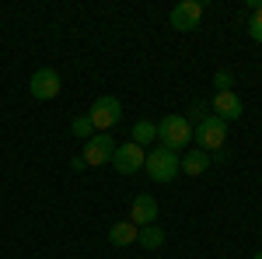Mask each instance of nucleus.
<instances>
[{"mask_svg":"<svg viewBox=\"0 0 262 259\" xmlns=\"http://www.w3.org/2000/svg\"><path fill=\"white\" fill-rule=\"evenodd\" d=\"M158 140H161V147H168V151L179 154L182 147L192 144V123L185 119V116H164V119L158 123Z\"/></svg>","mask_w":262,"mask_h":259,"instance_id":"f257e3e1","label":"nucleus"},{"mask_svg":"<svg viewBox=\"0 0 262 259\" xmlns=\"http://www.w3.org/2000/svg\"><path fill=\"white\" fill-rule=\"evenodd\" d=\"M143 168H147V175L154 182H171L182 172V158L175 151H168V147H154L147 154V161H143Z\"/></svg>","mask_w":262,"mask_h":259,"instance_id":"f03ea898","label":"nucleus"},{"mask_svg":"<svg viewBox=\"0 0 262 259\" xmlns=\"http://www.w3.org/2000/svg\"><path fill=\"white\" fill-rule=\"evenodd\" d=\"M196 144H200V151H224V140H227V123L217 119V116H203L196 123Z\"/></svg>","mask_w":262,"mask_h":259,"instance_id":"7ed1b4c3","label":"nucleus"},{"mask_svg":"<svg viewBox=\"0 0 262 259\" xmlns=\"http://www.w3.org/2000/svg\"><path fill=\"white\" fill-rule=\"evenodd\" d=\"M88 119L95 123V130H98V133L112 130V126L122 119V105H119V98H112V95H101V98H95L91 112H88Z\"/></svg>","mask_w":262,"mask_h":259,"instance_id":"20e7f679","label":"nucleus"},{"mask_svg":"<svg viewBox=\"0 0 262 259\" xmlns=\"http://www.w3.org/2000/svg\"><path fill=\"white\" fill-rule=\"evenodd\" d=\"M143 161H147V151H143L140 144H133V140H126L116 147V154H112V168L119 172V175H133V172H140Z\"/></svg>","mask_w":262,"mask_h":259,"instance_id":"39448f33","label":"nucleus"},{"mask_svg":"<svg viewBox=\"0 0 262 259\" xmlns=\"http://www.w3.org/2000/svg\"><path fill=\"white\" fill-rule=\"evenodd\" d=\"M168 21H171L175 32H196L200 21H203V4H200V0H182V4L171 7Z\"/></svg>","mask_w":262,"mask_h":259,"instance_id":"423d86ee","label":"nucleus"},{"mask_svg":"<svg viewBox=\"0 0 262 259\" xmlns=\"http://www.w3.org/2000/svg\"><path fill=\"white\" fill-rule=\"evenodd\" d=\"M60 74L53 70V67H42V70H35L32 74V81H28V91H32V98H39V102H49V98H56L60 95Z\"/></svg>","mask_w":262,"mask_h":259,"instance_id":"0eeeda50","label":"nucleus"},{"mask_svg":"<svg viewBox=\"0 0 262 259\" xmlns=\"http://www.w3.org/2000/svg\"><path fill=\"white\" fill-rule=\"evenodd\" d=\"M112 154H116V147H112V137H108V133H95L91 140H84V161H88L91 168L108 165Z\"/></svg>","mask_w":262,"mask_h":259,"instance_id":"6e6552de","label":"nucleus"},{"mask_svg":"<svg viewBox=\"0 0 262 259\" xmlns=\"http://www.w3.org/2000/svg\"><path fill=\"white\" fill-rule=\"evenodd\" d=\"M242 112H245V105L234 91H217V98H213V116L217 119H224V123L242 119Z\"/></svg>","mask_w":262,"mask_h":259,"instance_id":"1a4fd4ad","label":"nucleus"},{"mask_svg":"<svg viewBox=\"0 0 262 259\" xmlns=\"http://www.w3.org/2000/svg\"><path fill=\"white\" fill-rule=\"evenodd\" d=\"M129 221L137 224V228H143V224H154L158 221V200L154 196H137L133 200V210H129Z\"/></svg>","mask_w":262,"mask_h":259,"instance_id":"9d476101","label":"nucleus"},{"mask_svg":"<svg viewBox=\"0 0 262 259\" xmlns=\"http://www.w3.org/2000/svg\"><path fill=\"white\" fill-rule=\"evenodd\" d=\"M137 231H140V228H137V224H133V221H116V224H112V228H108V242H112V245H133V242H137Z\"/></svg>","mask_w":262,"mask_h":259,"instance_id":"9b49d317","label":"nucleus"},{"mask_svg":"<svg viewBox=\"0 0 262 259\" xmlns=\"http://www.w3.org/2000/svg\"><path fill=\"white\" fill-rule=\"evenodd\" d=\"M206 168H210V154L200 151V147H196V151H189V154L182 158V172H185V175H203Z\"/></svg>","mask_w":262,"mask_h":259,"instance_id":"f8f14e48","label":"nucleus"},{"mask_svg":"<svg viewBox=\"0 0 262 259\" xmlns=\"http://www.w3.org/2000/svg\"><path fill=\"white\" fill-rule=\"evenodd\" d=\"M137 242H140L143 249H161L164 245V228H158V224H143L140 231H137Z\"/></svg>","mask_w":262,"mask_h":259,"instance_id":"ddd939ff","label":"nucleus"},{"mask_svg":"<svg viewBox=\"0 0 262 259\" xmlns=\"http://www.w3.org/2000/svg\"><path fill=\"white\" fill-rule=\"evenodd\" d=\"M150 140H158V123L150 119H137L133 123V144H150Z\"/></svg>","mask_w":262,"mask_h":259,"instance_id":"4468645a","label":"nucleus"},{"mask_svg":"<svg viewBox=\"0 0 262 259\" xmlns=\"http://www.w3.org/2000/svg\"><path fill=\"white\" fill-rule=\"evenodd\" d=\"M248 11H252V18H248V35L255 42H262V0H248Z\"/></svg>","mask_w":262,"mask_h":259,"instance_id":"2eb2a0df","label":"nucleus"},{"mask_svg":"<svg viewBox=\"0 0 262 259\" xmlns=\"http://www.w3.org/2000/svg\"><path fill=\"white\" fill-rule=\"evenodd\" d=\"M70 133H74L77 140H91L95 133H98V130H95V123L88 119V116H77V119L70 123Z\"/></svg>","mask_w":262,"mask_h":259,"instance_id":"dca6fc26","label":"nucleus"},{"mask_svg":"<svg viewBox=\"0 0 262 259\" xmlns=\"http://www.w3.org/2000/svg\"><path fill=\"white\" fill-rule=\"evenodd\" d=\"M213 84H217V91H231V84H234V74H231V70H217Z\"/></svg>","mask_w":262,"mask_h":259,"instance_id":"f3484780","label":"nucleus"},{"mask_svg":"<svg viewBox=\"0 0 262 259\" xmlns=\"http://www.w3.org/2000/svg\"><path fill=\"white\" fill-rule=\"evenodd\" d=\"M70 165H74V172H84V168H88V161H84V158H74Z\"/></svg>","mask_w":262,"mask_h":259,"instance_id":"a211bd4d","label":"nucleus"},{"mask_svg":"<svg viewBox=\"0 0 262 259\" xmlns=\"http://www.w3.org/2000/svg\"><path fill=\"white\" fill-rule=\"evenodd\" d=\"M252 259H262V252H255V256H252Z\"/></svg>","mask_w":262,"mask_h":259,"instance_id":"6ab92c4d","label":"nucleus"}]
</instances>
